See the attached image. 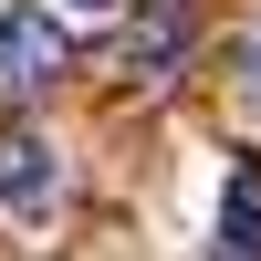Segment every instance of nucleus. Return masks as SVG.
Segmentation results:
<instances>
[{
  "label": "nucleus",
  "mask_w": 261,
  "mask_h": 261,
  "mask_svg": "<svg viewBox=\"0 0 261 261\" xmlns=\"http://www.w3.org/2000/svg\"><path fill=\"white\" fill-rule=\"evenodd\" d=\"M63 63H73L63 21L42 11V0H11V11H0V94H42Z\"/></svg>",
  "instance_id": "obj_1"
},
{
  "label": "nucleus",
  "mask_w": 261,
  "mask_h": 261,
  "mask_svg": "<svg viewBox=\"0 0 261 261\" xmlns=\"http://www.w3.org/2000/svg\"><path fill=\"white\" fill-rule=\"evenodd\" d=\"M53 199H63L53 146H42V136H0V209H11V220H42Z\"/></svg>",
  "instance_id": "obj_2"
},
{
  "label": "nucleus",
  "mask_w": 261,
  "mask_h": 261,
  "mask_svg": "<svg viewBox=\"0 0 261 261\" xmlns=\"http://www.w3.org/2000/svg\"><path fill=\"white\" fill-rule=\"evenodd\" d=\"M188 42V0H146L125 32V73H167V53Z\"/></svg>",
  "instance_id": "obj_3"
},
{
  "label": "nucleus",
  "mask_w": 261,
  "mask_h": 261,
  "mask_svg": "<svg viewBox=\"0 0 261 261\" xmlns=\"http://www.w3.org/2000/svg\"><path fill=\"white\" fill-rule=\"evenodd\" d=\"M220 261H261V188L230 178V209H220Z\"/></svg>",
  "instance_id": "obj_4"
},
{
  "label": "nucleus",
  "mask_w": 261,
  "mask_h": 261,
  "mask_svg": "<svg viewBox=\"0 0 261 261\" xmlns=\"http://www.w3.org/2000/svg\"><path fill=\"white\" fill-rule=\"evenodd\" d=\"M251 115H261V42H251Z\"/></svg>",
  "instance_id": "obj_5"
},
{
  "label": "nucleus",
  "mask_w": 261,
  "mask_h": 261,
  "mask_svg": "<svg viewBox=\"0 0 261 261\" xmlns=\"http://www.w3.org/2000/svg\"><path fill=\"white\" fill-rule=\"evenodd\" d=\"M73 11H115V0H73Z\"/></svg>",
  "instance_id": "obj_6"
}]
</instances>
